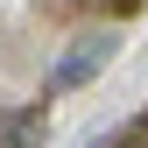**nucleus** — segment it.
<instances>
[{
  "label": "nucleus",
  "instance_id": "1",
  "mask_svg": "<svg viewBox=\"0 0 148 148\" xmlns=\"http://www.w3.org/2000/svg\"><path fill=\"white\" fill-rule=\"evenodd\" d=\"M113 49H120L113 35H78V42H71L64 57L49 64V92L64 99V92H78V85H92V78H99L106 64H113Z\"/></svg>",
  "mask_w": 148,
  "mask_h": 148
},
{
  "label": "nucleus",
  "instance_id": "2",
  "mask_svg": "<svg viewBox=\"0 0 148 148\" xmlns=\"http://www.w3.org/2000/svg\"><path fill=\"white\" fill-rule=\"evenodd\" d=\"M42 134H49L42 113H7L0 120V148H42Z\"/></svg>",
  "mask_w": 148,
  "mask_h": 148
},
{
  "label": "nucleus",
  "instance_id": "3",
  "mask_svg": "<svg viewBox=\"0 0 148 148\" xmlns=\"http://www.w3.org/2000/svg\"><path fill=\"white\" fill-rule=\"evenodd\" d=\"M113 7H134V0H113Z\"/></svg>",
  "mask_w": 148,
  "mask_h": 148
}]
</instances>
